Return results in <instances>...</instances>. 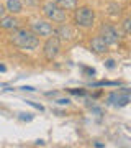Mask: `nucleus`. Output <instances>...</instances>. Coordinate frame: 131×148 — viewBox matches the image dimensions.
I'll list each match as a JSON object with an SVG mask.
<instances>
[{
    "mask_svg": "<svg viewBox=\"0 0 131 148\" xmlns=\"http://www.w3.org/2000/svg\"><path fill=\"white\" fill-rule=\"evenodd\" d=\"M8 40L13 46L20 48V49H26V51H33L39 46V36H36L30 28L18 27L16 30H12Z\"/></svg>",
    "mask_w": 131,
    "mask_h": 148,
    "instance_id": "obj_1",
    "label": "nucleus"
},
{
    "mask_svg": "<svg viewBox=\"0 0 131 148\" xmlns=\"http://www.w3.org/2000/svg\"><path fill=\"white\" fill-rule=\"evenodd\" d=\"M43 15L46 16V20L52 23H64L67 21V10H64L54 2V0H46L41 5Z\"/></svg>",
    "mask_w": 131,
    "mask_h": 148,
    "instance_id": "obj_2",
    "label": "nucleus"
},
{
    "mask_svg": "<svg viewBox=\"0 0 131 148\" xmlns=\"http://www.w3.org/2000/svg\"><path fill=\"white\" fill-rule=\"evenodd\" d=\"M74 23L79 28H92L95 23V10L89 5L75 7L74 8Z\"/></svg>",
    "mask_w": 131,
    "mask_h": 148,
    "instance_id": "obj_3",
    "label": "nucleus"
},
{
    "mask_svg": "<svg viewBox=\"0 0 131 148\" xmlns=\"http://www.w3.org/2000/svg\"><path fill=\"white\" fill-rule=\"evenodd\" d=\"M61 53V41L56 35H51V36L46 38V41L43 45V56L46 61H52L56 59Z\"/></svg>",
    "mask_w": 131,
    "mask_h": 148,
    "instance_id": "obj_4",
    "label": "nucleus"
},
{
    "mask_svg": "<svg viewBox=\"0 0 131 148\" xmlns=\"http://www.w3.org/2000/svg\"><path fill=\"white\" fill-rule=\"evenodd\" d=\"M98 35L102 38H103V41L108 45V46H115V45H118L120 43V33H118V30H116L111 23H102L98 28Z\"/></svg>",
    "mask_w": 131,
    "mask_h": 148,
    "instance_id": "obj_5",
    "label": "nucleus"
},
{
    "mask_svg": "<svg viewBox=\"0 0 131 148\" xmlns=\"http://www.w3.org/2000/svg\"><path fill=\"white\" fill-rule=\"evenodd\" d=\"M30 30L39 38H48L54 35V27H52V23L49 20H35L31 23Z\"/></svg>",
    "mask_w": 131,
    "mask_h": 148,
    "instance_id": "obj_6",
    "label": "nucleus"
},
{
    "mask_svg": "<svg viewBox=\"0 0 131 148\" xmlns=\"http://www.w3.org/2000/svg\"><path fill=\"white\" fill-rule=\"evenodd\" d=\"M54 35L59 38V41L62 43V41H72L74 38L77 36V33H75V30H74L71 25H67L66 21L64 23H59V27L58 28H54Z\"/></svg>",
    "mask_w": 131,
    "mask_h": 148,
    "instance_id": "obj_7",
    "label": "nucleus"
},
{
    "mask_svg": "<svg viewBox=\"0 0 131 148\" xmlns=\"http://www.w3.org/2000/svg\"><path fill=\"white\" fill-rule=\"evenodd\" d=\"M108 45L103 41V38L100 36V35H97V36H94L92 40H90V49L94 51V53L97 54H105L108 53Z\"/></svg>",
    "mask_w": 131,
    "mask_h": 148,
    "instance_id": "obj_8",
    "label": "nucleus"
},
{
    "mask_svg": "<svg viewBox=\"0 0 131 148\" xmlns=\"http://www.w3.org/2000/svg\"><path fill=\"white\" fill-rule=\"evenodd\" d=\"M18 27H20V20L15 15H3L0 18V28L2 30L12 32V30H16Z\"/></svg>",
    "mask_w": 131,
    "mask_h": 148,
    "instance_id": "obj_9",
    "label": "nucleus"
},
{
    "mask_svg": "<svg viewBox=\"0 0 131 148\" xmlns=\"http://www.w3.org/2000/svg\"><path fill=\"white\" fill-rule=\"evenodd\" d=\"M23 10V3L20 0H7L5 2V12H8L10 15H18Z\"/></svg>",
    "mask_w": 131,
    "mask_h": 148,
    "instance_id": "obj_10",
    "label": "nucleus"
},
{
    "mask_svg": "<svg viewBox=\"0 0 131 148\" xmlns=\"http://www.w3.org/2000/svg\"><path fill=\"white\" fill-rule=\"evenodd\" d=\"M108 102L110 104H115V106H126L130 102V95H120V94H110L108 95Z\"/></svg>",
    "mask_w": 131,
    "mask_h": 148,
    "instance_id": "obj_11",
    "label": "nucleus"
},
{
    "mask_svg": "<svg viewBox=\"0 0 131 148\" xmlns=\"http://www.w3.org/2000/svg\"><path fill=\"white\" fill-rule=\"evenodd\" d=\"M54 2L64 10H74L77 7V0H54Z\"/></svg>",
    "mask_w": 131,
    "mask_h": 148,
    "instance_id": "obj_12",
    "label": "nucleus"
},
{
    "mask_svg": "<svg viewBox=\"0 0 131 148\" xmlns=\"http://www.w3.org/2000/svg\"><path fill=\"white\" fill-rule=\"evenodd\" d=\"M107 12L111 16H118V15H121V5H118V3H110Z\"/></svg>",
    "mask_w": 131,
    "mask_h": 148,
    "instance_id": "obj_13",
    "label": "nucleus"
},
{
    "mask_svg": "<svg viewBox=\"0 0 131 148\" xmlns=\"http://www.w3.org/2000/svg\"><path fill=\"white\" fill-rule=\"evenodd\" d=\"M121 25H123V32H125V35H130V32H131V20L130 18H125Z\"/></svg>",
    "mask_w": 131,
    "mask_h": 148,
    "instance_id": "obj_14",
    "label": "nucleus"
},
{
    "mask_svg": "<svg viewBox=\"0 0 131 148\" xmlns=\"http://www.w3.org/2000/svg\"><path fill=\"white\" fill-rule=\"evenodd\" d=\"M105 66L108 69H113L115 68V61H113V59H107V61H105Z\"/></svg>",
    "mask_w": 131,
    "mask_h": 148,
    "instance_id": "obj_15",
    "label": "nucleus"
},
{
    "mask_svg": "<svg viewBox=\"0 0 131 148\" xmlns=\"http://www.w3.org/2000/svg\"><path fill=\"white\" fill-rule=\"evenodd\" d=\"M28 102V104H30V106H33V107H36L38 110H43V107L41 106H38V104H35V102H31V101H26Z\"/></svg>",
    "mask_w": 131,
    "mask_h": 148,
    "instance_id": "obj_16",
    "label": "nucleus"
},
{
    "mask_svg": "<svg viewBox=\"0 0 131 148\" xmlns=\"http://www.w3.org/2000/svg\"><path fill=\"white\" fill-rule=\"evenodd\" d=\"M59 104H71V101H69V99H59Z\"/></svg>",
    "mask_w": 131,
    "mask_h": 148,
    "instance_id": "obj_17",
    "label": "nucleus"
},
{
    "mask_svg": "<svg viewBox=\"0 0 131 148\" xmlns=\"http://www.w3.org/2000/svg\"><path fill=\"white\" fill-rule=\"evenodd\" d=\"M3 15H5V7H2V5H0V18H2Z\"/></svg>",
    "mask_w": 131,
    "mask_h": 148,
    "instance_id": "obj_18",
    "label": "nucleus"
},
{
    "mask_svg": "<svg viewBox=\"0 0 131 148\" xmlns=\"http://www.w3.org/2000/svg\"><path fill=\"white\" fill-rule=\"evenodd\" d=\"M21 90H35V87H30V86H25V87H21Z\"/></svg>",
    "mask_w": 131,
    "mask_h": 148,
    "instance_id": "obj_19",
    "label": "nucleus"
},
{
    "mask_svg": "<svg viewBox=\"0 0 131 148\" xmlns=\"http://www.w3.org/2000/svg\"><path fill=\"white\" fill-rule=\"evenodd\" d=\"M0 71H5V66H2V64H0Z\"/></svg>",
    "mask_w": 131,
    "mask_h": 148,
    "instance_id": "obj_20",
    "label": "nucleus"
}]
</instances>
